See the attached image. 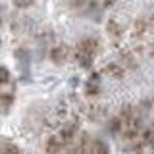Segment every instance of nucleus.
Segmentation results:
<instances>
[{
  "label": "nucleus",
  "mask_w": 154,
  "mask_h": 154,
  "mask_svg": "<svg viewBox=\"0 0 154 154\" xmlns=\"http://www.w3.org/2000/svg\"><path fill=\"white\" fill-rule=\"evenodd\" d=\"M106 31H108V35L114 38V41H119L122 38V33H123V29L122 25H119L116 19H110L108 23H106Z\"/></svg>",
  "instance_id": "nucleus-8"
},
{
  "label": "nucleus",
  "mask_w": 154,
  "mask_h": 154,
  "mask_svg": "<svg viewBox=\"0 0 154 154\" xmlns=\"http://www.w3.org/2000/svg\"><path fill=\"white\" fill-rule=\"evenodd\" d=\"M8 81H10V71H8L4 66H0V87L6 85Z\"/></svg>",
  "instance_id": "nucleus-12"
},
{
  "label": "nucleus",
  "mask_w": 154,
  "mask_h": 154,
  "mask_svg": "<svg viewBox=\"0 0 154 154\" xmlns=\"http://www.w3.org/2000/svg\"><path fill=\"white\" fill-rule=\"evenodd\" d=\"M85 154H110V148L102 139H91Z\"/></svg>",
  "instance_id": "nucleus-2"
},
{
  "label": "nucleus",
  "mask_w": 154,
  "mask_h": 154,
  "mask_svg": "<svg viewBox=\"0 0 154 154\" xmlns=\"http://www.w3.org/2000/svg\"><path fill=\"white\" fill-rule=\"evenodd\" d=\"M14 4H16L17 8H29L33 4V0H14Z\"/></svg>",
  "instance_id": "nucleus-13"
},
{
  "label": "nucleus",
  "mask_w": 154,
  "mask_h": 154,
  "mask_svg": "<svg viewBox=\"0 0 154 154\" xmlns=\"http://www.w3.org/2000/svg\"><path fill=\"white\" fill-rule=\"evenodd\" d=\"M67 56H69V48H67L66 45H58L50 50V60L54 62V64H64V62L67 60Z\"/></svg>",
  "instance_id": "nucleus-3"
},
{
  "label": "nucleus",
  "mask_w": 154,
  "mask_h": 154,
  "mask_svg": "<svg viewBox=\"0 0 154 154\" xmlns=\"http://www.w3.org/2000/svg\"><path fill=\"white\" fill-rule=\"evenodd\" d=\"M62 146H64V141H62L58 135H54V137H50L46 141V154H60V150H62Z\"/></svg>",
  "instance_id": "nucleus-7"
},
{
  "label": "nucleus",
  "mask_w": 154,
  "mask_h": 154,
  "mask_svg": "<svg viewBox=\"0 0 154 154\" xmlns=\"http://www.w3.org/2000/svg\"><path fill=\"white\" fill-rule=\"evenodd\" d=\"M150 31V25H148V19H137L133 25V38H144L146 33Z\"/></svg>",
  "instance_id": "nucleus-6"
},
{
  "label": "nucleus",
  "mask_w": 154,
  "mask_h": 154,
  "mask_svg": "<svg viewBox=\"0 0 154 154\" xmlns=\"http://www.w3.org/2000/svg\"><path fill=\"white\" fill-rule=\"evenodd\" d=\"M85 93L89 94V96H96V94L100 93V77H98V73H93L89 79H87Z\"/></svg>",
  "instance_id": "nucleus-5"
},
{
  "label": "nucleus",
  "mask_w": 154,
  "mask_h": 154,
  "mask_svg": "<svg viewBox=\"0 0 154 154\" xmlns=\"http://www.w3.org/2000/svg\"><path fill=\"white\" fill-rule=\"evenodd\" d=\"M75 135H77V123L75 122H67L66 125H62L60 135H58V137H60L64 143H71Z\"/></svg>",
  "instance_id": "nucleus-4"
},
{
  "label": "nucleus",
  "mask_w": 154,
  "mask_h": 154,
  "mask_svg": "<svg viewBox=\"0 0 154 154\" xmlns=\"http://www.w3.org/2000/svg\"><path fill=\"white\" fill-rule=\"evenodd\" d=\"M0 154H21V150L17 148V144L14 143H4L0 146Z\"/></svg>",
  "instance_id": "nucleus-11"
},
{
  "label": "nucleus",
  "mask_w": 154,
  "mask_h": 154,
  "mask_svg": "<svg viewBox=\"0 0 154 154\" xmlns=\"http://www.w3.org/2000/svg\"><path fill=\"white\" fill-rule=\"evenodd\" d=\"M148 54H150V56L154 58V42H152V45H150V48H148Z\"/></svg>",
  "instance_id": "nucleus-14"
},
{
  "label": "nucleus",
  "mask_w": 154,
  "mask_h": 154,
  "mask_svg": "<svg viewBox=\"0 0 154 154\" xmlns=\"http://www.w3.org/2000/svg\"><path fill=\"white\" fill-rule=\"evenodd\" d=\"M98 48H100V42H98V38H94V37H87L83 41H79V45L75 48L77 64L81 67H91L93 62H94V56H96V52H98Z\"/></svg>",
  "instance_id": "nucleus-1"
},
{
  "label": "nucleus",
  "mask_w": 154,
  "mask_h": 154,
  "mask_svg": "<svg viewBox=\"0 0 154 154\" xmlns=\"http://www.w3.org/2000/svg\"><path fill=\"white\" fill-rule=\"evenodd\" d=\"M14 102V96L6 93V94H0V112H8L10 110V106H12Z\"/></svg>",
  "instance_id": "nucleus-10"
},
{
  "label": "nucleus",
  "mask_w": 154,
  "mask_h": 154,
  "mask_svg": "<svg viewBox=\"0 0 154 154\" xmlns=\"http://www.w3.org/2000/svg\"><path fill=\"white\" fill-rule=\"evenodd\" d=\"M104 71H106V73H108L110 77H114V79H122L123 73H125L123 66H122V64H114V62L106 66V67H104Z\"/></svg>",
  "instance_id": "nucleus-9"
}]
</instances>
